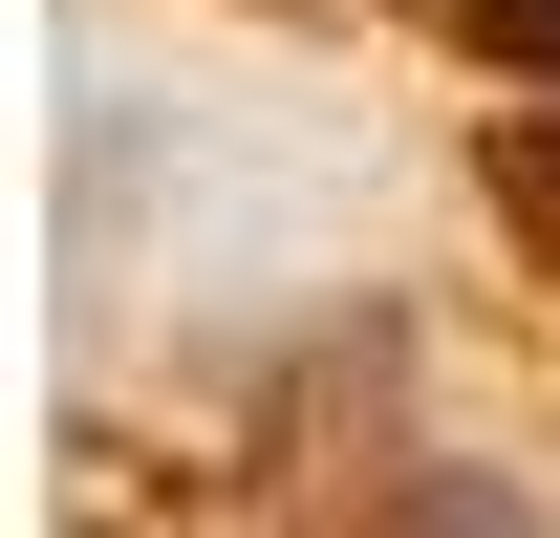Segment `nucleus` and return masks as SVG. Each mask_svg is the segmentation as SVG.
Masks as SVG:
<instances>
[{
	"label": "nucleus",
	"mask_w": 560,
	"mask_h": 538,
	"mask_svg": "<svg viewBox=\"0 0 560 538\" xmlns=\"http://www.w3.org/2000/svg\"><path fill=\"white\" fill-rule=\"evenodd\" d=\"M410 22L453 44V66H495L517 108H560V0H410Z\"/></svg>",
	"instance_id": "nucleus-1"
},
{
	"label": "nucleus",
	"mask_w": 560,
	"mask_h": 538,
	"mask_svg": "<svg viewBox=\"0 0 560 538\" xmlns=\"http://www.w3.org/2000/svg\"><path fill=\"white\" fill-rule=\"evenodd\" d=\"M495 215H517V259L560 280V108H517V130H495Z\"/></svg>",
	"instance_id": "nucleus-2"
}]
</instances>
